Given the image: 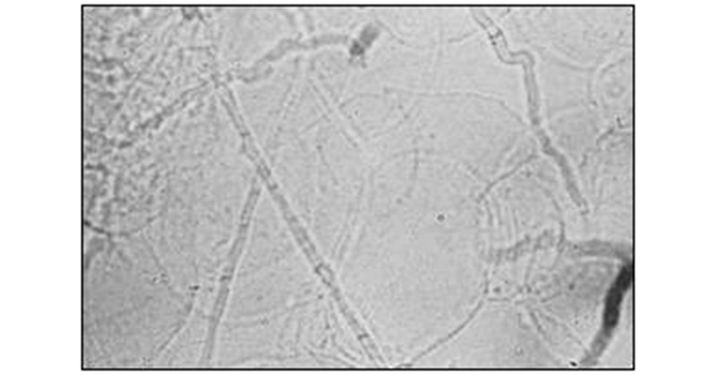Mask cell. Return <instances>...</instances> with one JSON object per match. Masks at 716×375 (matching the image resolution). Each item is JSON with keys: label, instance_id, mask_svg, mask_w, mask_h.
<instances>
[{"label": "cell", "instance_id": "cell-1", "mask_svg": "<svg viewBox=\"0 0 716 375\" xmlns=\"http://www.w3.org/2000/svg\"><path fill=\"white\" fill-rule=\"evenodd\" d=\"M268 191L257 194L215 324L210 366L343 365L339 312Z\"/></svg>", "mask_w": 716, "mask_h": 375}]
</instances>
